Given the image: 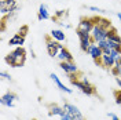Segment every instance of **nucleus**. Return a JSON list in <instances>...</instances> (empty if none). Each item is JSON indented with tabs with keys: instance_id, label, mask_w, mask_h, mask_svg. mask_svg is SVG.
I'll list each match as a JSON object with an SVG mask.
<instances>
[{
	"instance_id": "f257e3e1",
	"label": "nucleus",
	"mask_w": 121,
	"mask_h": 120,
	"mask_svg": "<svg viewBox=\"0 0 121 120\" xmlns=\"http://www.w3.org/2000/svg\"><path fill=\"white\" fill-rule=\"evenodd\" d=\"M6 64H8L10 66L13 68H22L26 62V50L21 47H15L11 53H8L4 57Z\"/></svg>"
},
{
	"instance_id": "f03ea898",
	"label": "nucleus",
	"mask_w": 121,
	"mask_h": 120,
	"mask_svg": "<svg viewBox=\"0 0 121 120\" xmlns=\"http://www.w3.org/2000/svg\"><path fill=\"white\" fill-rule=\"evenodd\" d=\"M77 75H78V73L69 76L70 83H72L74 87H77L83 94H87V95H96V88H95V86L91 84L90 80H88L87 77H84V76L77 77Z\"/></svg>"
},
{
	"instance_id": "7ed1b4c3",
	"label": "nucleus",
	"mask_w": 121,
	"mask_h": 120,
	"mask_svg": "<svg viewBox=\"0 0 121 120\" xmlns=\"http://www.w3.org/2000/svg\"><path fill=\"white\" fill-rule=\"evenodd\" d=\"M18 10L17 0H0V14H1V22H6V19L10 18Z\"/></svg>"
},
{
	"instance_id": "20e7f679",
	"label": "nucleus",
	"mask_w": 121,
	"mask_h": 120,
	"mask_svg": "<svg viewBox=\"0 0 121 120\" xmlns=\"http://www.w3.org/2000/svg\"><path fill=\"white\" fill-rule=\"evenodd\" d=\"M94 18L92 17H83L77 25V36L78 35H90L94 29Z\"/></svg>"
},
{
	"instance_id": "39448f33",
	"label": "nucleus",
	"mask_w": 121,
	"mask_h": 120,
	"mask_svg": "<svg viewBox=\"0 0 121 120\" xmlns=\"http://www.w3.org/2000/svg\"><path fill=\"white\" fill-rule=\"evenodd\" d=\"M62 46L59 42H56L55 39L51 37V35H48V36H45V48H47V53L50 57H58V53H59V50L62 48Z\"/></svg>"
},
{
	"instance_id": "423d86ee",
	"label": "nucleus",
	"mask_w": 121,
	"mask_h": 120,
	"mask_svg": "<svg viewBox=\"0 0 121 120\" xmlns=\"http://www.w3.org/2000/svg\"><path fill=\"white\" fill-rule=\"evenodd\" d=\"M107 32H109L107 28L95 23V25H94V29L91 32L92 40H94L95 43H99V42H102V40H106V39H107Z\"/></svg>"
},
{
	"instance_id": "0eeeda50",
	"label": "nucleus",
	"mask_w": 121,
	"mask_h": 120,
	"mask_svg": "<svg viewBox=\"0 0 121 120\" xmlns=\"http://www.w3.org/2000/svg\"><path fill=\"white\" fill-rule=\"evenodd\" d=\"M63 109H65V112L70 116L72 120H85V117L83 116L81 111H80L76 105L70 104V102H65V104H63Z\"/></svg>"
},
{
	"instance_id": "6e6552de",
	"label": "nucleus",
	"mask_w": 121,
	"mask_h": 120,
	"mask_svg": "<svg viewBox=\"0 0 121 120\" xmlns=\"http://www.w3.org/2000/svg\"><path fill=\"white\" fill-rule=\"evenodd\" d=\"M17 99H18V95L13 92V91H8L6 94H3L1 95V99H0V102H1V105L3 106H7V108H13L15 105V102H17Z\"/></svg>"
},
{
	"instance_id": "1a4fd4ad",
	"label": "nucleus",
	"mask_w": 121,
	"mask_h": 120,
	"mask_svg": "<svg viewBox=\"0 0 121 120\" xmlns=\"http://www.w3.org/2000/svg\"><path fill=\"white\" fill-rule=\"evenodd\" d=\"M87 53H88L91 57H92V60L95 61V64H98V65H99V61H100L102 55H103L102 48H100V47L96 44V43H92V44H91V47L88 48V51H87Z\"/></svg>"
},
{
	"instance_id": "9d476101",
	"label": "nucleus",
	"mask_w": 121,
	"mask_h": 120,
	"mask_svg": "<svg viewBox=\"0 0 121 120\" xmlns=\"http://www.w3.org/2000/svg\"><path fill=\"white\" fill-rule=\"evenodd\" d=\"M59 66L68 76L78 73V68H77V65L74 64V61H70V62H60Z\"/></svg>"
},
{
	"instance_id": "9b49d317",
	"label": "nucleus",
	"mask_w": 121,
	"mask_h": 120,
	"mask_svg": "<svg viewBox=\"0 0 121 120\" xmlns=\"http://www.w3.org/2000/svg\"><path fill=\"white\" fill-rule=\"evenodd\" d=\"M78 39H80V48L83 50L84 53H87L88 51V48L91 47L92 43H95L94 40H92V36L90 35H78Z\"/></svg>"
},
{
	"instance_id": "f8f14e48",
	"label": "nucleus",
	"mask_w": 121,
	"mask_h": 120,
	"mask_svg": "<svg viewBox=\"0 0 121 120\" xmlns=\"http://www.w3.org/2000/svg\"><path fill=\"white\" fill-rule=\"evenodd\" d=\"M116 64V58H114L112 54H103L102 58L99 61V65L103 66L105 69H112Z\"/></svg>"
},
{
	"instance_id": "ddd939ff",
	"label": "nucleus",
	"mask_w": 121,
	"mask_h": 120,
	"mask_svg": "<svg viewBox=\"0 0 121 120\" xmlns=\"http://www.w3.org/2000/svg\"><path fill=\"white\" fill-rule=\"evenodd\" d=\"M47 108H48V115L50 116H59V117H62L63 115H66L63 106H59L58 104H48Z\"/></svg>"
},
{
	"instance_id": "4468645a",
	"label": "nucleus",
	"mask_w": 121,
	"mask_h": 120,
	"mask_svg": "<svg viewBox=\"0 0 121 120\" xmlns=\"http://www.w3.org/2000/svg\"><path fill=\"white\" fill-rule=\"evenodd\" d=\"M56 58L59 60V62H70V61H73V55H72V53L69 51L65 46H62V48L59 50Z\"/></svg>"
},
{
	"instance_id": "2eb2a0df",
	"label": "nucleus",
	"mask_w": 121,
	"mask_h": 120,
	"mask_svg": "<svg viewBox=\"0 0 121 120\" xmlns=\"http://www.w3.org/2000/svg\"><path fill=\"white\" fill-rule=\"evenodd\" d=\"M50 18H51V15L48 13V7L45 4H40L37 11V19L39 21H45V19H50Z\"/></svg>"
},
{
	"instance_id": "dca6fc26",
	"label": "nucleus",
	"mask_w": 121,
	"mask_h": 120,
	"mask_svg": "<svg viewBox=\"0 0 121 120\" xmlns=\"http://www.w3.org/2000/svg\"><path fill=\"white\" fill-rule=\"evenodd\" d=\"M8 44L13 46V47H21V46L25 44V37H23V36H21L19 33H15L13 37H10V40H8Z\"/></svg>"
},
{
	"instance_id": "f3484780",
	"label": "nucleus",
	"mask_w": 121,
	"mask_h": 120,
	"mask_svg": "<svg viewBox=\"0 0 121 120\" xmlns=\"http://www.w3.org/2000/svg\"><path fill=\"white\" fill-rule=\"evenodd\" d=\"M50 77L52 79V82L56 84V87H58L60 91H65V92H68V94H72V92H73V91H72V88H68V87H66V86H65V84L59 80V77L55 75V73H51V75H50Z\"/></svg>"
},
{
	"instance_id": "a211bd4d",
	"label": "nucleus",
	"mask_w": 121,
	"mask_h": 120,
	"mask_svg": "<svg viewBox=\"0 0 121 120\" xmlns=\"http://www.w3.org/2000/svg\"><path fill=\"white\" fill-rule=\"evenodd\" d=\"M107 40L109 42H113V43H120L121 44V37L118 35V32L116 28H110L109 32H107Z\"/></svg>"
},
{
	"instance_id": "6ab92c4d",
	"label": "nucleus",
	"mask_w": 121,
	"mask_h": 120,
	"mask_svg": "<svg viewBox=\"0 0 121 120\" xmlns=\"http://www.w3.org/2000/svg\"><path fill=\"white\" fill-rule=\"evenodd\" d=\"M50 35H51V37L55 39V40L59 42V43H62V42L66 40V35H65V32H63L62 29H52Z\"/></svg>"
},
{
	"instance_id": "aec40b11",
	"label": "nucleus",
	"mask_w": 121,
	"mask_h": 120,
	"mask_svg": "<svg viewBox=\"0 0 121 120\" xmlns=\"http://www.w3.org/2000/svg\"><path fill=\"white\" fill-rule=\"evenodd\" d=\"M94 18V22L98 23V25H102V26H105V28H107V29H110V28H113L112 26V21L109 19V18H105V17H92Z\"/></svg>"
},
{
	"instance_id": "412c9836",
	"label": "nucleus",
	"mask_w": 121,
	"mask_h": 120,
	"mask_svg": "<svg viewBox=\"0 0 121 120\" xmlns=\"http://www.w3.org/2000/svg\"><path fill=\"white\" fill-rule=\"evenodd\" d=\"M110 70H112L114 77H121V55L116 60V64H114V66Z\"/></svg>"
},
{
	"instance_id": "4be33fe9",
	"label": "nucleus",
	"mask_w": 121,
	"mask_h": 120,
	"mask_svg": "<svg viewBox=\"0 0 121 120\" xmlns=\"http://www.w3.org/2000/svg\"><path fill=\"white\" fill-rule=\"evenodd\" d=\"M65 17H68V10H58V11L55 13V15H54L51 19H52V21H55V22L59 23V22H63L62 19H63Z\"/></svg>"
},
{
	"instance_id": "5701e85b",
	"label": "nucleus",
	"mask_w": 121,
	"mask_h": 120,
	"mask_svg": "<svg viewBox=\"0 0 121 120\" xmlns=\"http://www.w3.org/2000/svg\"><path fill=\"white\" fill-rule=\"evenodd\" d=\"M96 44L102 48L103 54H110L112 53V48H110V46H109V42H107V40H102V42H99V43H96Z\"/></svg>"
},
{
	"instance_id": "b1692460",
	"label": "nucleus",
	"mask_w": 121,
	"mask_h": 120,
	"mask_svg": "<svg viewBox=\"0 0 121 120\" xmlns=\"http://www.w3.org/2000/svg\"><path fill=\"white\" fill-rule=\"evenodd\" d=\"M28 32H29V26H28V25H23V26H21V29L18 30V33H19L21 36H23V37H26Z\"/></svg>"
},
{
	"instance_id": "393cba45",
	"label": "nucleus",
	"mask_w": 121,
	"mask_h": 120,
	"mask_svg": "<svg viewBox=\"0 0 121 120\" xmlns=\"http://www.w3.org/2000/svg\"><path fill=\"white\" fill-rule=\"evenodd\" d=\"M114 98H116V104L121 105V90L114 91Z\"/></svg>"
},
{
	"instance_id": "a878e982",
	"label": "nucleus",
	"mask_w": 121,
	"mask_h": 120,
	"mask_svg": "<svg viewBox=\"0 0 121 120\" xmlns=\"http://www.w3.org/2000/svg\"><path fill=\"white\" fill-rule=\"evenodd\" d=\"M0 76H1V79H4V80H10V82H11V75L7 73L6 70H1V72H0Z\"/></svg>"
},
{
	"instance_id": "bb28decb",
	"label": "nucleus",
	"mask_w": 121,
	"mask_h": 120,
	"mask_svg": "<svg viewBox=\"0 0 121 120\" xmlns=\"http://www.w3.org/2000/svg\"><path fill=\"white\" fill-rule=\"evenodd\" d=\"M88 8H90L91 11H95V13H100V11H103V10H100L99 7H95V6H90Z\"/></svg>"
},
{
	"instance_id": "cd10ccee",
	"label": "nucleus",
	"mask_w": 121,
	"mask_h": 120,
	"mask_svg": "<svg viewBox=\"0 0 121 120\" xmlns=\"http://www.w3.org/2000/svg\"><path fill=\"white\" fill-rule=\"evenodd\" d=\"M109 117H112V120H120V117L114 113H109Z\"/></svg>"
},
{
	"instance_id": "c85d7f7f",
	"label": "nucleus",
	"mask_w": 121,
	"mask_h": 120,
	"mask_svg": "<svg viewBox=\"0 0 121 120\" xmlns=\"http://www.w3.org/2000/svg\"><path fill=\"white\" fill-rule=\"evenodd\" d=\"M60 120H72V119H70V116H69L68 113H66V115H63V116L60 117Z\"/></svg>"
},
{
	"instance_id": "c756f323",
	"label": "nucleus",
	"mask_w": 121,
	"mask_h": 120,
	"mask_svg": "<svg viewBox=\"0 0 121 120\" xmlns=\"http://www.w3.org/2000/svg\"><path fill=\"white\" fill-rule=\"evenodd\" d=\"M116 83H117V86L120 87V90H121V77H116Z\"/></svg>"
},
{
	"instance_id": "7c9ffc66",
	"label": "nucleus",
	"mask_w": 121,
	"mask_h": 120,
	"mask_svg": "<svg viewBox=\"0 0 121 120\" xmlns=\"http://www.w3.org/2000/svg\"><path fill=\"white\" fill-rule=\"evenodd\" d=\"M117 17H118V19H120V22H121V13H118V14H117Z\"/></svg>"
},
{
	"instance_id": "2f4dec72",
	"label": "nucleus",
	"mask_w": 121,
	"mask_h": 120,
	"mask_svg": "<svg viewBox=\"0 0 121 120\" xmlns=\"http://www.w3.org/2000/svg\"><path fill=\"white\" fill-rule=\"evenodd\" d=\"M32 120H37V119H32Z\"/></svg>"
}]
</instances>
